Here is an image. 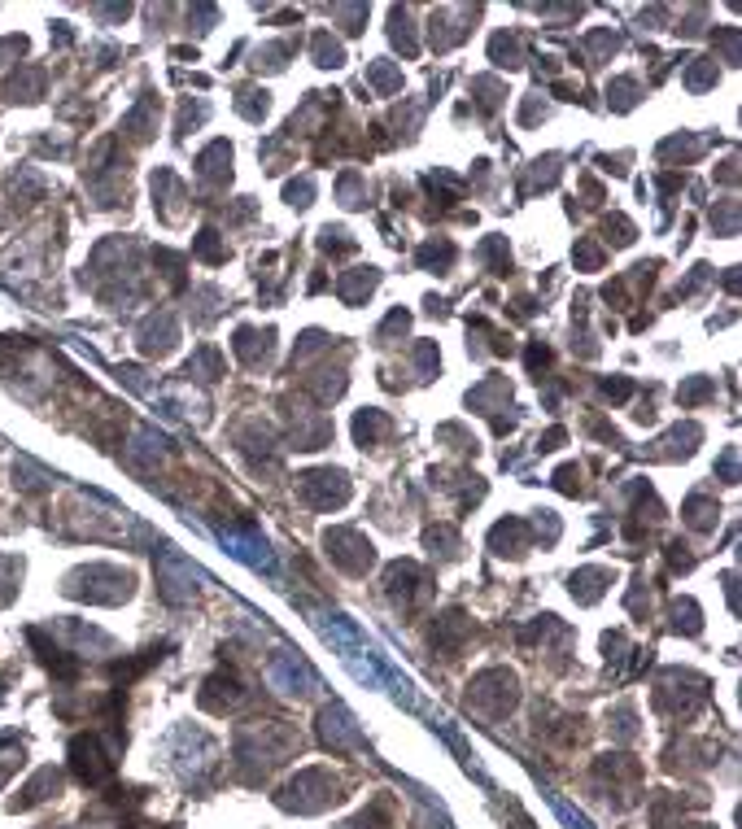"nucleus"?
Segmentation results:
<instances>
[{"mask_svg":"<svg viewBox=\"0 0 742 829\" xmlns=\"http://www.w3.org/2000/svg\"><path fill=\"white\" fill-rule=\"evenodd\" d=\"M219 542L232 550L241 563H249V568H262V572H275V559H271V550L262 537H249V533H236V528H219Z\"/></svg>","mask_w":742,"mask_h":829,"instance_id":"f257e3e1","label":"nucleus"},{"mask_svg":"<svg viewBox=\"0 0 742 829\" xmlns=\"http://www.w3.org/2000/svg\"><path fill=\"white\" fill-rule=\"evenodd\" d=\"M271 681H275L280 690H289V694H302V690L315 686L310 668H306V664H297V655H289V651H280V655H275V664H271Z\"/></svg>","mask_w":742,"mask_h":829,"instance_id":"f03ea898","label":"nucleus"}]
</instances>
